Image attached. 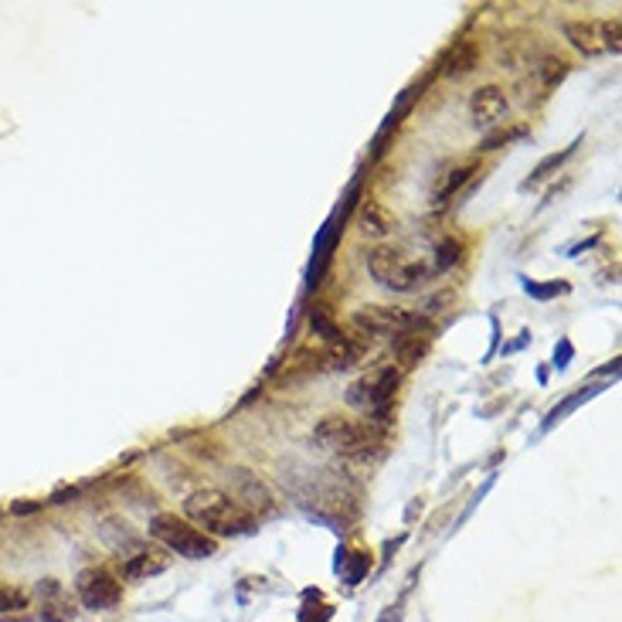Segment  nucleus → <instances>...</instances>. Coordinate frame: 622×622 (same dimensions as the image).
Instances as JSON below:
<instances>
[{"label":"nucleus","instance_id":"nucleus-1","mask_svg":"<svg viewBox=\"0 0 622 622\" xmlns=\"http://www.w3.org/2000/svg\"><path fill=\"white\" fill-rule=\"evenodd\" d=\"M184 513L194 528H204L207 538H238L252 531V513L238 500H232L225 490H215V487L194 490L184 500Z\"/></svg>","mask_w":622,"mask_h":622},{"label":"nucleus","instance_id":"nucleus-2","mask_svg":"<svg viewBox=\"0 0 622 622\" xmlns=\"http://www.w3.org/2000/svg\"><path fill=\"white\" fill-rule=\"evenodd\" d=\"M314 442L344 456V459H354V462H365L371 459L378 449H381V432L368 422H350V419H337V415H327V419L314 429Z\"/></svg>","mask_w":622,"mask_h":622},{"label":"nucleus","instance_id":"nucleus-3","mask_svg":"<svg viewBox=\"0 0 622 622\" xmlns=\"http://www.w3.org/2000/svg\"><path fill=\"white\" fill-rule=\"evenodd\" d=\"M368 273L375 276V283H381L391 293H411L419 289L422 283H429L436 276L432 263H422V258H408L398 248H375L368 252Z\"/></svg>","mask_w":622,"mask_h":622},{"label":"nucleus","instance_id":"nucleus-4","mask_svg":"<svg viewBox=\"0 0 622 622\" xmlns=\"http://www.w3.org/2000/svg\"><path fill=\"white\" fill-rule=\"evenodd\" d=\"M150 534L157 538L167 551H174L181 558H191V561L212 558L218 551L215 538H207L204 531H197L191 521H181L177 513H157V517H153V521H150Z\"/></svg>","mask_w":622,"mask_h":622},{"label":"nucleus","instance_id":"nucleus-5","mask_svg":"<svg viewBox=\"0 0 622 622\" xmlns=\"http://www.w3.org/2000/svg\"><path fill=\"white\" fill-rule=\"evenodd\" d=\"M395 388H398V368H395V365H385V368L365 375L360 381H354L350 391H347V401H350L354 408L375 411V419L385 426V422H388L391 398H395Z\"/></svg>","mask_w":622,"mask_h":622},{"label":"nucleus","instance_id":"nucleus-6","mask_svg":"<svg viewBox=\"0 0 622 622\" xmlns=\"http://www.w3.org/2000/svg\"><path fill=\"white\" fill-rule=\"evenodd\" d=\"M354 327L365 337H401L422 327V317L401 306H360L354 314Z\"/></svg>","mask_w":622,"mask_h":622},{"label":"nucleus","instance_id":"nucleus-7","mask_svg":"<svg viewBox=\"0 0 622 622\" xmlns=\"http://www.w3.org/2000/svg\"><path fill=\"white\" fill-rule=\"evenodd\" d=\"M564 38L572 41L582 55H599V51H619V21H568Z\"/></svg>","mask_w":622,"mask_h":622},{"label":"nucleus","instance_id":"nucleus-8","mask_svg":"<svg viewBox=\"0 0 622 622\" xmlns=\"http://www.w3.org/2000/svg\"><path fill=\"white\" fill-rule=\"evenodd\" d=\"M79 595H82L85 609L106 612V609H116L123 589H120V582L106 572V568H89V572L79 575Z\"/></svg>","mask_w":622,"mask_h":622},{"label":"nucleus","instance_id":"nucleus-9","mask_svg":"<svg viewBox=\"0 0 622 622\" xmlns=\"http://www.w3.org/2000/svg\"><path fill=\"white\" fill-rule=\"evenodd\" d=\"M228 480H232V493L252 513H273L276 510V493L269 490L266 480H258V473L245 470V466H235V470H228Z\"/></svg>","mask_w":622,"mask_h":622},{"label":"nucleus","instance_id":"nucleus-10","mask_svg":"<svg viewBox=\"0 0 622 622\" xmlns=\"http://www.w3.org/2000/svg\"><path fill=\"white\" fill-rule=\"evenodd\" d=\"M507 110H510V99H507V92H503L500 85H483V89H477L473 99H470V113H473V123H477V126H493V123H500V120L507 116Z\"/></svg>","mask_w":622,"mask_h":622},{"label":"nucleus","instance_id":"nucleus-11","mask_svg":"<svg viewBox=\"0 0 622 622\" xmlns=\"http://www.w3.org/2000/svg\"><path fill=\"white\" fill-rule=\"evenodd\" d=\"M429 347H432V337L415 327V330H408V334H401L395 340V360L401 368H415V365H422V357L429 354Z\"/></svg>","mask_w":622,"mask_h":622},{"label":"nucleus","instance_id":"nucleus-12","mask_svg":"<svg viewBox=\"0 0 622 622\" xmlns=\"http://www.w3.org/2000/svg\"><path fill=\"white\" fill-rule=\"evenodd\" d=\"M167 572V554L164 551H133L126 561H123V575L126 579H150V575H161Z\"/></svg>","mask_w":622,"mask_h":622},{"label":"nucleus","instance_id":"nucleus-13","mask_svg":"<svg viewBox=\"0 0 622 622\" xmlns=\"http://www.w3.org/2000/svg\"><path fill=\"white\" fill-rule=\"evenodd\" d=\"M391 228H395V218H391L388 207H381V204H365V207H360V235H365V238L378 242Z\"/></svg>","mask_w":622,"mask_h":622},{"label":"nucleus","instance_id":"nucleus-14","mask_svg":"<svg viewBox=\"0 0 622 622\" xmlns=\"http://www.w3.org/2000/svg\"><path fill=\"white\" fill-rule=\"evenodd\" d=\"M102 538H106L116 551H120V558L126 554H133V551H140V541L133 538V531H130V524L126 521H120V517H110L106 524H102Z\"/></svg>","mask_w":622,"mask_h":622},{"label":"nucleus","instance_id":"nucleus-15","mask_svg":"<svg viewBox=\"0 0 622 622\" xmlns=\"http://www.w3.org/2000/svg\"><path fill=\"white\" fill-rule=\"evenodd\" d=\"M309 330H314L317 337H324V340H330V344H340V340H344L340 324L330 317V309H327V306L309 309Z\"/></svg>","mask_w":622,"mask_h":622},{"label":"nucleus","instance_id":"nucleus-16","mask_svg":"<svg viewBox=\"0 0 622 622\" xmlns=\"http://www.w3.org/2000/svg\"><path fill=\"white\" fill-rule=\"evenodd\" d=\"M360 354H365V350H360L357 344H350V340L344 337L340 344H334V350H327V354H324V360H327V368L344 371V368H354V365H357Z\"/></svg>","mask_w":622,"mask_h":622},{"label":"nucleus","instance_id":"nucleus-17","mask_svg":"<svg viewBox=\"0 0 622 622\" xmlns=\"http://www.w3.org/2000/svg\"><path fill=\"white\" fill-rule=\"evenodd\" d=\"M473 174H477V167H470V164H466V167H459V171H452L449 177H442V181L436 184V194H432V201H436V204H446V201H449V197H452V194H456V191H459V187L466 184V181H470Z\"/></svg>","mask_w":622,"mask_h":622},{"label":"nucleus","instance_id":"nucleus-18","mask_svg":"<svg viewBox=\"0 0 622 622\" xmlns=\"http://www.w3.org/2000/svg\"><path fill=\"white\" fill-rule=\"evenodd\" d=\"M477 59H480V51L473 44H459L452 55H449V62H446V75H452V79L466 75V72L477 65Z\"/></svg>","mask_w":622,"mask_h":622},{"label":"nucleus","instance_id":"nucleus-19","mask_svg":"<svg viewBox=\"0 0 622 622\" xmlns=\"http://www.w3.org/2000/svg\"><path fill=\"white\" fill-rule=\"evenodd\" d=\"M432 255H436V258H432V269H436V276H439V273H446L449 266H456L459 258H462V242H456V238H442V242L436 245Z\"/></svg>","mask_w":622,"mask_h":622},{"label":"nucleus","instance_id":"nucleus-20","mask_svg":"<svg viewBox=\"0 0 622 622\" xmlns=\"http://www.w3.org/2000/svg\"><path fill=\"white\" fill-rule=\"evenodd\" d=\"M521 136H524V126L497 130V133H490V136L483 140V146H480V150H500V146H507L510 140H521Z\"/></svg>","mask_w":622,"mask_h":622},{"label":"nucleus","instance_id":"nucleus-21","mask_svg":"<svg viewBox=\"0 0 622 622\" xmlns=\"http://www.w3.org/2000/svg\"><path fill=\"white\" fill-rule=\"evenodd\" d=\"M568 157H572V146H568V150H561V153H554V157H548V161H544V164H541V167H538V171L531 174V181H528V184H538V181H544V177H548L551 171H558V167H561V164H564Z\"/></svg>","mask_w":622,"mask_h":622},{"label":"nucleus","instance_id":"nucleus-22","mask_svg":"<svg viewBox=\"0 0 622 622\" xmlns=\"http://www.w3.org/2000/svg\"><path fill=\"white\" fill-rule=\"evenodd\" d=\"M24 605H28L24 592H18V589H0V612H14V609H24Z\"/></svg>","mask_w":622,"mask_h":622}]
</instances>
